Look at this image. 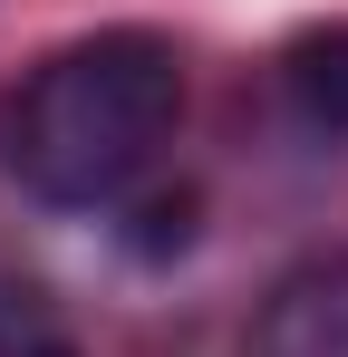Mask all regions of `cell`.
<instances>
[{"mask_svg":"<svg viewBox=\"0 0 348 357\" xmlns=\"http://www.w3.org/2000/svg\"><path fill=\"white\" fill-rule=\"evenodd\" d=\"M184 126V49L165 29H87L0 97V174L49 213H126Z\"/></svg>","mask_w":348,"mask_h":357,"instance_id":"cell-1","label":"cell"},{"mask_svg":"<svg viewBox=\"0 0 348 357\" xmlns=\"http://www.w3.org/2000/svg\"><path fill=\"white\" fill-rule=\"evenodd\" d=\"M242 357H348V251H310L252 309Z\"/></svg>","mask_w":348,"mask_h":357,"instance_id":"cell-2","label":"cell"},{"mask_svg":"<svg viewBox=\"0 0 348 357\" xmlns=\"http://www.w3.org/2000/svg\"><path fill=\"white\" fill-rule=\"evenodd\" d=\"M281 97L310 135H348V20H319L281 49Z\"/></svg>","mask_w":348,"mask_h":357,"instance_id":"cell-3","label":"cell"},{"mask_svg":"<svg viewBox=\"0 0 348 357\" xmlns=\"http://www.w3.org/2000/svg\"><path fill=\"white\" fill-rule=\"evenodd\" d=\"M0 357H87V348L68 338V319L49 309V290L0 280Z\"/></svg>","mask_w":348,"mask_h":357,"instance_id":"cell-4","label":"cell"},{"mask_svg":"<svg viewBox=\"0 0 348 357\" xmlns=\"http://www.w3.org/2000/svg\"><path fill=\"white\" fill-rule=\"evenodd\" d=\"M126 213H136V232H126V241H136L145 261H165V251L194 241V193H136Z\"/></svg>","mask_w":348,"mask_h":357,"instance_id":"cell-5","label":"cell"}]
</instances>
